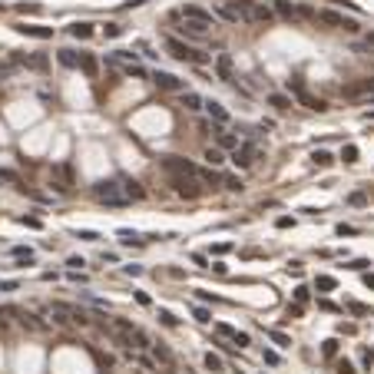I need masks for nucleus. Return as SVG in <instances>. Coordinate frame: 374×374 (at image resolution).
Instances as JSON below:
<instances>
[{
    "instance_id": "nucleus-30",
    "label": "nucleus",
    "mask_w": 374,
    "mask_h": 374,
    "mask_svg": "<svg viewBox=\"0 0 374 374\" xmlns=\"http://www.w3.org/2000/svg\"><path fill=\"white\" fill-rule=\"evenodd\" d=\"M334 285H338V282H334L331 275H318V278H315V288H318V291H331Z\"/></svg>"
},
{
    "instance_id": "nucleus-36",
    "label": "nucleus",
    "mask_w": 374,
    "mask_h": 374,
    "mask_svg": "<svg viewBox=\"0 0 374 374\" xmlns=\"http://www.w3.org/2000/svg\"><path fill=\"white\" fill-rule=\"evenodd\" d=\"M341 159H344V163H358V146L348 143V146L341 149Z\"/></svg>"
},
{
    "instance_id": "nucleus-10",
    "label": "nucleus",
    "mask_w": 374,
    "mask_h": 374,
    "mask_svg": "<svg viewBox=\"0 0 374 374\" xmlns=\"http://www.w3.org/2000/svg\"><path fill=\"white\" fill-rule=\"evenodd\" d=\"M255 153H258V146L249 139V143H239L235 146V153H232V163L239 166V169H249V166L255 163Z\"/></svg>"
},
{
    "instance_id": "nucleus-4",
    "label": "nucleus",
    "mask_w": 374,
    "mask_h": 374,
    "mask_svg": "<svg viewBox=\"0 0 374 374\" xmlns=\"http://www.w3.org/2000/svg\"><path fill=\"white\" fill-rule=\"evenodd\" d=\"M239 7L245 13V23H272L275 20V10L258 3V0H239Z\"/></svg>"
},
{
    "instance_id": "nucleus-26",
    "label": "nucleus",
    "mask_w": 374,
    "mask_h": 374,
    "mask_svg": "<svg viewBox=\"0 0 374 374\" xmlns=\"http://www.w3.org/2000/svg\"><path fill=\"white\" fill-rule=\"evenodd\" d=\"M311 163L325 169V166H331V163H334V156H331L328 149H315V153H311Z\"/></svg>"
},
{
    "instance_id": "nucleus-54",
    "label": "nucleus",
    "mask_w": 374,
    "mask_h": 374,
    "mask_svg": "<svg viewBox=\"0 0 374 374\" xmlns=\"http://www.w3.org/2000/svg\"><path fill=\"white\" fill-rule=\"evenodd\" d=\"M229 249H232L229 242H219V245H215V249H212V252H215V255H225V252H229Z\"/></svg>"
},
{
    "instance_id": "nucleus-38",
    "label": "nucleus",
    "mask_w": 374,
    "mask_h": 374,
    "mask_svg": "<svg viewBox=\"0 0 374 374\" xmlns=\"http://www.w3.org/2000/svg\"><path fill=\"white\" fill-rule=\"evenodd\" d=\"M321 354H325V358H334V354H338V341H334V338H328V341L321 344Z\"/></svg>"
},
{
    "instance_id": "nucleus-48",
    "label": "nucleus",
    "mask_w": 374,
    "mask_h": 374,
    "mask_svg": "<svg viewBox=\"0 0 374 374\" xmlns=\"http://www.w3.org/2000/svg\"><path fill=\"white\" fill-rule=\"evenodd\" d=\"M338 374H358V371H354L351 361H344V358H341V361H338Z\"/></svg>"
},
{
    "instance_id": "nucleus-28",
    "label": "nucleus",
    "mask_w": 374,
    "mask_h": 374,
    "mask_svg": "<svg viewBox=\"0 0 374 374\" xmlns=\"http://www.w3.org/2000/svg\"><path fill=\"white\" fill-rule=\"evenodd\" d=\"M110 60L113 63H120V66H129V63H136V53H129V50H116Z\"/></svg>"
},
{
    "instance_id": "nucleus-51",
    "label": "nucleus",
    "mask_w": 374,
    "mask_h": 374,
    "mask_svg": "<svg viewBox=\"0 0 374 374\" xmlns=\"http://www.w3.org/2000/svg\"><path fill=\"white\" fill-rule=\"evenodd\" d=\"M192 315H196V321H202V325H206V321H212V315L206 308H192Z\"/></svg>"
},
{
    "instance_id": "nucleus-27",
    "label": "nucleus",
    "mask_w": 374,
    "mask_h": 374,
    "mask_svg": "<svg viewBox=\"0 0 374 374\" xmlns=\"http://www.w3.org/2000/svg\"><path fill=\"white\" fill-rule=\"evenodd\" d=\"M206 163L209 166H222L225 163V153H222L219 146H209V149H206Z\"/></svg>"
},
{
    "instance_id": "nucleus-42",
    "label": "nucleus",
    "mask_w": 374,
    "mask_h": 374,
    "mask_svg": "<svg viewBox=\"0 0 374 374\" xmlns=\"http://www.w3.org/2000/svg\"><path fill=\"white\" fill-rule=\"evenodd\" d=\"M159 318H163V325H169V328H176V325H179V321H176V315H172V311H159Z\"/></svg>"
},
{
    "instance_id": "nucleus-55",
    "label": "nucleus",
    "mask_w": 374,
    "mask_h": 374,
    "mask_svg": "<svg viewBox=\"0 0 374 374\" xmlns=\"http://www.w3.org/2000/svg\"><path fill=\"white\" fill-rule=\"evenodd\" d=\"M265 364H278V354L275 351H265Z\"/></svg>"
},
{
    "instance_id": "nucleus-20",
    "label": "nucleus",
    "mask_w": 374,
    "mask_h": 374,
    "mask_svg": "<svg viewBox=\"0 0 374 374\" xmlns=\"http://www.w3.org/2000/svg\"><path fill=\"white\" fill-rule=\"evenodd\" d=\"M113 328H116V334H120L123 341H129L132 334L139 331V328H136V325H132V321H126V318H113Z\"/></svg>"
},
{
    "instance_id": "nucleus-57",
    "label": "nucleus",
    "mask_w": 374,
    "mask_h": 374,
    "mask_svg": "<svg viewBox=\"0 0 374 374\" xmlns=\"http://www.w3.org/2000/svg\"><path fill=\"white\" fill-rule=\"evenodd\" d=\"M364 285H368V288H374V275H364Z\"/></svg>"
},
{
    "instance_id": "nucleus-46",
    "label": "nucleus",
    "mask_w": 374,
    "mask_h": 374,
    "mask_svg": "<svg viewBox=\"0 0 374 374\" xmlns=\"http://www.w3.org/2000/svg\"><path fill=\"white\" fill-rule=\"evenodd\" d=\"M77 239H83V242H96L99 235H96V232H89V229H80V232H77Z\"/></svg>"
},
{
    "instance_id": "nucleus-13",
    "label": "nucleus",
    "mask_w": 374,
    "mask_h": 374,
    "mask_svg": "<svg viewBox=\"0 0 374 374\" xmlns=\"http://www.w3.org/2000/svg\"><path fill=\"white\" fill-rule=\"evenodd\" d=\"M215 13H219L222 20H229V23H245V13H242V7H239V0H229V3H222Z\"/></svg>"
},
{
    "instance_id": "nucleus-24",
    "label": "nucleus",
    "mask_w": 374,
    "mask_h": 374,
    "mask_svg": "<svg viewBox=\"0 0 374 374\" xmlns=\"http://www.w3.org/2000/svg\"><path fill=\"white\" fill-rule=\"evenodd\" d=\"M199 182H202V186H219V182H222V176H219V172H215V169H199Z\"/></svg>"
},
{
    "instance_id": "nucleus-14",
    "label": "nucleus",
    "mask_w": 374,
    "mask_h": 374,
    "mask_svg": "<svg viewBox=\"0 0 374 374\" xmlns=\"http://www.w3.org/2000/svg\"><path fill=\"white\" fill-rule=\"evenodd\" d=\"M232 73H235V63H232V56H229V53H219V56H215V77L229 83Z\"/></svg>"
},
{
    "instance_id": "nucleus-3",
    "label": "nucleus",
    "mask_w": 374,
    "mask_h": 374,
    "mask_svg": "<svg viewBox=\"0 0 374 374\" xmlns=\"http://www.w3.org/2000/svg\"><path fill=\"white\" fill-rule=\"evenodd\" d=\"M275 17H282L288 23H301V20H315L318 13L311 10V7H295L288 0H275Z\"/></svg>"
},
{
    "instance_id": "nucleus-34",
    "label": "nucleus",
    "mask_w": 374,
    "mask_h": 374,
    "mask_svg": "<svg viewBox=\"0 0 374 374\" xmlns=\"http://www.w3.org/2000/svg\"><path fill=\"white\" fill-rule=\"evenodd\" d=\"M222 182H225V189H232V192H242V179H239V176H222Z\"/></svg>"
},
{
    "instance_id": "nucleus-50",
    "label": "nucleus",
    "mask_w": 374,
    "mask_h": 374,
    "mask_svg": "<svg viewBox=\"0 0 374 374\" xmlns=\"http://www.w3.org/2000/svg\"><path fill=\"white\" fill-rule=\"evenodd\" d=\"M103 33H106V37H120L123 27H120V23H106V27H103Z\"/></svg>"
},
{
    "instance_id": "nucleus-21",
    "label": "nucleus",
    "mask_w": 374,
    "mask_h": 374,
    "mask_svg": "<svg viewBox=\"0 0 374 374\" xmlns=\"http://www.w3.org/2000/svg\"><path fill=\"white\" fill-rule=\"evenodd\" d=\"M80 70H83L86 77H96L99 73V60L93 53H80Z\"/></svg>"
},
{
    "instance_id": "nucleus-16",
    "label": "nucleus",
    "mask_w": 374,
    "mask_h": 374,
    "mask_svg": "<svg viewBox=\"0 0 374 374\" xmlns=\"http://www.w3.org/2000/svg\"><path fill=\"white\" fill-rule=\"evenodd\" d=\"M120 189H123V196L129 199V202H139V199H146V189L136 182V179H123L120 182Z\"/></svg>"
},
{
    "instance_id": "nucleus-47",
    "label": "nucleus",
    "mask_w": 374,
    "mask_h": 374,
    "mask_svg": "<svg viewBox=\"0 0 374 374\" xmlns=\"http://www.w3.org/2000/svg\"><path fill=\"white\" fill-rule=\"evenodd\" d=\"M295 301H298V305H305V301H308V288H305V285L295 288Z\"/></svg>"
},
{
    "instance_id": "nucleus-8",
    "label": "nucleus",
    "mask_w": 374,
    "mask_h": 374,
    "mask_svg": "<svg viewBox=\"0 0 374 374\" xmlns=\"http://www.w3.org/2000/svg\"><path fill=\"white\" fill-rule=\"evenodd\" d=\"M291 93H295V99L301 103V106H308V110H315V113H325L328 106H325V99H318L315 93H308V86L301 83V80H295L291 83Z\"/></svg>"
},
{
    "instance_id": "nucleus-56",
    "label": "nucleus",
    "mask_w": 374,
    "mask_h": 374,
    "mask_svg": "<svg viewBox=\"0 0 374 374\" xmlns=\"http://www.w3.org/2000/svg\"><path fill=\"white\" fill-rule=\"evenodd\" d=\"M364 46H368V50L374 53V33H368V37H364Z\"/></svg>"
},
{
    "instance_id": "nucleus-11",
    "label": "nucleus",
    "mask_w": 374,
    "mask_h": 374,
    "mask_svg": "<svg viewBox=\"0 0 374 374\" xmlns=\"http://www.w3.org/2000/svg\"><path fill=\"white\" fill-rule=\"evenodd\" d=\"M179 13H182V20H196V23H206V27H215V13L202 10V7H196V3H186Z\"/></svg>"
},
{
    "instance_id": "nucleus-18",
    "label": "nucleus",
    "mask_w": 374,
    "mask_h": 374,
    "mask_svg": "<svg viewBox=\"0 0 374 374\" xmlns=\"http://www.w3.org/2000/svg\"><path fill=\"white\" fill-rule=\"evenodd\" d=\"M215 331H219L222 338H232V341L239 344V348H245V344H249V334H242V331H235L232 325H215Z\"/></svg>"
},
{
    "instance_id": "nucleus-5",
    "label": "nucleus",
    "mask_w": 374,
    "mask_h": 374,
    "mask_svg": "<svg viewBox=\"0 0 374 374\" xmlns=\"http://www.w3.org/2000/svg\"><path fill=\"white\" fill-rule=\"evenodd\" d=\"M169 186L176 189V196L182 199H199L202 196V182L196 176H169Z\"/></svg>"
},
{
    "instance_id": "nucleus-40",
    "label": "nucleus",
    "mask_w": 374,
    "mask_h": 374,
    "mask_svg": "<svg viewBox=\"0 0 374 374\" xmlns=\"http://www.w3.org/2000/svg\"><path fill=\"white\" fill-rule=\"evenodd\" d=\"M123 73H126V77H146V70L139 63H129V66H123Z\"/></svg>"
},
{
    "instance_id": "nucleus-6",
    "label": "nucleus",
    "mask_w": 374,
    "mask_h": 374,
    "mask_svg": "<svg viewBox=\"0 0 374 374\" xmlns=\"http://www.w3.org/2000/svg\"><path fill=\"white\" fill-rule=\"evenodd\" d=\"M163 169L169 176H199V166L182 159V156H166L163 159Z\"/></svg>"
},
{
    "instance_id": "nucleus-44",
    "label": "nucleus",
    "mask_w": 374,
    "mask_h": 374,
    "mask_svg": "<svg viewBox=\"0 0 374 374\" xmlns=\"http://www.w3.org/2000/svg\"><path fill=\"white\" fill-rule=\"evenodd\" d=\"M17 10L20 13H40L43 7H40V3H17Z\"/></svg>"
},
{
    "instance_id": "nucleus-2",
    "label": "nucleus",
    "mask_w": 374,
    "mask_h": 374,
    "mask_svg": "<svg viewBox=\"0 0 374 374\" xmlns=\"http://www.w3.org/2000/svg\"><path fill=\"white\" fill-rule=\"evenodd\" d=\"M93 196L103 202V206H110V209H123L129 199L123 196V189H120V182H96L93 186Z\"/></svg>"
},
{
    "instance_id": "nucleus-45",
    "label": "nucleus",
    "mask_w": 374,
    "mask_h": 374,
    "mask_svg": "<svg viewBox=\"0 0 374 374\" xmlns=\"http://www.w3.org/2000/svg\"><path fill=\"white\" fill-rule=\"evenodd\" d=\"M361 364H364V368H371V364H374V351H371V348H361Z\"/></svg>"
},
{
    "instance_id": "nucleus-52",
    "label": "nucleus",
    "mask_w": 374,
    "mask_h": 374,
    "mask_svg": "<svg viewBox=\"0 0 374 374\" xmlns=\"http://www.w3.org/2000/svg\"><path fill=\"white\" fill-rule=\"evenodd\" d=\"M288 318H301V305H298V301L295 305H288Z\"/></svg>"
},
{
    "instance_id": "nucleus-53",
    "label": "nucleus",
    "mask_w": 374,
    "mask_h": 374,
    "mask_svg": "<svg viewBox=\"0 0 374 374\" xmlns=\"http://www.w3.org/2000/svg\"><path fill=\"white\" fill-rule=\"evenodd\" d=\"M364 202H368V196H364V192H354V196H351V206H364Z\"/></svg>"
},
{
    "instance_id": "nucleus-19",
    "label": "nucleus",
    "mask_w": 374,
    "mask_h": 374,
    "mask_svg": "<svg viewBox=\"0 0 374 374\" xmlns=\"http://www.w3.org/2000/svg\"><path fill=\"white\" fill-rule=\"evenodd\" d=\"M182 33H186V37H196V40H206L209 27H206V23H196V20H182Z\"/></svg>"
},
{
    "instance_id": "nucleus-7",
    "label": "nucleus",
    "mask_w": 374,
    "mask_h": 374,
    "mask_svg": "<svg viewBox=\"0 0 374 374\" xmlns=\"http://www.w3.org/2000/svg\"><path fill=\"white\" fill-rule=\"evenodd\" d=\"M315 20L331 23V27H338V30H344V33H358V20H351V17H344V13H338V10H318Z\"/></svg>"
},
{
    "instance_id": "nucleus-15",
    "label": "nucleus",
    "mask_w": 374,
    "mask_h": 374,
    "mask_svg": "<svg viewBox=\"0 0 374 374\" xmlns=\"http://www.w3.org/2000/svg\"><path fill=\"white\" fill-rule=\"evenodd\" d=\"M17 33H23V37H33V40H50V37H53V27H37V23H23V27H17Z\"/></svg>"
},
{
    "instance_id": "nucleus-29",
    "label": "nucleus",
    "mask_w": 374,
    "mask_h": 374,
    "mask_svg": "<svg viewBox=\"0 0 374 374\" xmlns=\"http://www.w3.org/2000/svg\"><path fill=\"white\" fill-rule=\"evenodd\" d=\"M56 60H60L63 66H70V70H73V66H80V56L73 53V50H60V53H56Z\"/></svg>"
},
{
    "instance_id": "nucleus-58",
    "label": "nucleus",
    "mask_w": 374,
    "mask_h": 374,
    "mask_svg": "<svg viewBox=\"0 0 374 374\" xmlns=\"http://www.w3.org/2000/svg\"><path fill=\"white\" fill-rule=\"evenodd\" d=\"M0 10H3V3H0Z\"/></svg>"
},
{
    "instance_id": "nucleus-37",
    "label": "nucleus",
    "mask_w": 374,
    "mask_h": 374,
    "mask_svg": "<svg viewBox=\"0 0 374 374\" xmlns=\"http://www.w3.org/2000/svg\"><path fill=\"white\" fill-rule=\"evenodd\" d=\"M17 222H20V225H27V229H43V222L37 219V215H20Z\"/></svg>"
},
{
    "instance_id": "nucleus-25",
    "label": "nucleus",
    "mask_w": 374,
    "mask_h": 374,
    "mask_svg": "<svg viewBox=\"0 0 374 374\" xmlns=\"http://www.w3.org/2000/svg\"><path fill=\"white\" fill-rule=\"evenodd\" d=\"M70 33H73L77 40H89V37H93V23H73Z\"/></svg>"
},
{
    "instance_id": "nucleus-39",
    "label": "nucleus",
    "mask_w": 374,
    "mask_h": 374,
    "mask_svg": "<svg viewBox=\"0 0 374 374\" xmlns=\"http://www.w3.org/2000/svg\"><path fill=\"white\" fill-rule=\"evenodd\" d=\"M206 368H209V371H222V358H219V354H206Z\"/></svg>"
},
{
    "instance_id": "nucleus-17",
    "label": "nucleus",
    "mask_w": 374,
    "mask_h": 374,
    "mask_svg": "<svg viewBox=\"0 0 374 374\" xmlns=\"http://www.w3.org/2000/svg\"><path fill=\"white\" fill-rule=\"evenodd\" d=\"M50 315H53L56 325H66V321H73L70 315H73V305H63V301H53L50 305Z\"/></svg>"
},
{
    "instance_id": "nucleus-12",
    "label": "nucleus",
    "mask_w": 374,
    "mask_h": 374,
    "mask_svg": "<svg viewBox=\"0 0 374 374\" xmlns=\"http://www.w3.org/2000/svg\"><path fill=\"white\" fill-rule=\"evenodd\" d=\"M149 80H153V83H156L159 89H166V93H182V89H186L179 77H172V73H163V70H156V73H153Z\"/></svg>"
},
{
    "instance_id": "nucleus-22",
    "label": "nucleus",
    "mask_w": 374,
    "mask_h": 374,
    "mask_svg": "<svg viewBox=\"0 0 374 374\" xmlns=\"http://www.w3.org/2000/svg\"><path fill=\"white\" fill-rule=\"evenodd\" d=\"M202 103H206V99L199 96V93H192V89H182V106H186L189 113H196V110H202Z\"/></svg>"
},
{
    "instance_id": "nucleus-32",
    "label": "nucleus",
    "mask_w": 374,
    "mask_h": 374,
    "mask_svg": "<svg viewBox=\"0 0 374 374\" xmlns=\"http://www.w3.org/2000/svg\"><path fill=\"white\" fill-rule=\"evenodd\" d=\"M268 338H272L278 348H291V338H288V334H282V331H275V328L268 331Z\"/></svg>"
},
{
    "instance_id": "nucleus-43",
    "label": "nucleus",
    "mask_w": 374,
    "mask_h": 374,
    "mask_svg": "<svg viewBox=\"0 0 374 374\" xmlns=\"http://www.w3.org/2000/svg\"><path fill=\"white\" fill-rule=\"evenodd\" d=\"M153 351H156V358H159V361H166V364H172V354H169V351H166V348H163V344H156V348H153Z\"/></svg>"
},
{
    "instance_id": "nucleus-49",
    "label": "nucleus",
    "mask_w": 374,
    "mask_h": 374,
    "mask_svg": "<svg viewBox=\"0 0 374 374\" xmlns=\"http://www.w3.org/2000/svg\"><path fill=\"white\" fill-rule=\"evenodd\" d=\"M13 70H17V63H13V60H10V63H0V80H7Z\"/></svg>"
},
{
    "instance_id": "nucleus-23",
    "label": "nucleus",
    "mask_w": 374,
    "mask_h": 374,
    "mask_svg": "<svg viewBox=\"0 0 374 374\" xmlns=\"http://www.w3.org/2000/svg\"><path fill=\"white\" fill-rule=\"evenodd\" d=\"M202 106L209 110V116H212L215 123H229V113H225V106H222V103H215V99H209V103H202Z\"/></svg>"
},
{
    "instance_id": "nucleus-35",
    "label": "nucleus",
    "mask_w": 374,
    "mask_h": 374,
    "mask_svg": "<svg viewBox=\"0 0 374 374\" xmlns=\"http://www.w3.org/2000/svg\"><path fill=\"white\" fill-rule=\"evenodd\" d=\"M120 242L123 245H132V242H146V239H139V235H136V232H129V229H123L120 232Z\"/></svg>"
},
{
    "instance_id": "nucleus-1",
    "label": "nucleus",
    "mask_w": 374,
    "mask_h": 374,
    "mask_svg": "<svg viewBox=\"0 0 374 374\" xmlns=\"http://www.w3.org/2000/svg\"><path fill=\"white\" fill-rule=\"evenodd\" d=\"M166 50L176 56V60H182V63H192V66H206L209 63V53H202V50H196V46L182 43V40H176V37L166 40Z\"/></svg>"
},
{
    "instance_id": "nucleus-31",
    "label": "nucleus",
    "mask_w": 374,
    "mask_h": 374,
    "mask_svg": "<svg viewBox=\"0 0 374 374\" xmlns=\"http://www.w3.org/2000/svg\"><path fill=\"white\" fill-rule=\"evenodd\" d=\"M20 325L23 328H37V331L43 328V321H37V315H27V311H20Z\"/></svg>"
},
{
    "instance_id": "nucleus-33",
    "label": "nucleus",
    "mask_w": 374,
    "mask_h": 374,
    "mask_svg": "<svg viewBox=\"0 0 374 374\" xmlns=\"http://www.w3.org/2000/svg\"><path fill=\"white\" fill-rule=\"evenodd\" d=\"M268 103H272V106H278V110H288V106H291V99L282 96V93H272V96H268Z\"/></svg>"
},
{
    "instance_id": "nucleus-9",
    "label": "nucleus",
    "mask_w": 374,
    "mask_h": 374,
    "mask_svg": "<svg viewBox=\"0 0 374 374\" xmlns=\"http://www.w3.org/2000/svg\"><path fill=\"white\" fill-rule=\"evenodd\" d=\"M341 96H348V99H374V77L371 80H358V83H351V86H344Z\"/></svg>"
},
{
    "instance_id": "nucleus-41",
    "label": "nucleus",
    "mask_w": 374,
    "mask_h": 374,
    "mask_svg": "<svg viewBox=\"0 0 374 374\" xmlns=\"http://www.w3.org/2000/svg\"><path fill=\"white\" fill-rule=\"evenodd\" d=\"M10 255H13V258H27V262L33 258V252H30V249H23V245H17V249H10Z\"/></svg>"
}]
</instances>
